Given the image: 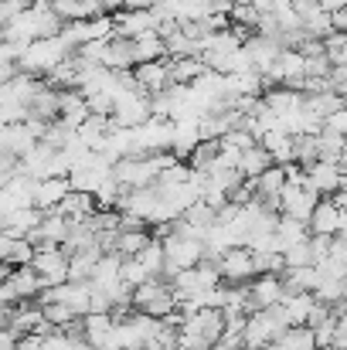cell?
Here are the masks:
<instances>
[{
    "mask_svg": "<svg viewBox=\"0 0 347 350\" xmlns=\"http://www.w3.org/2000/svg\"><path fill=\"white\" fill-rule=\"evenodd\" d=\"M72 51L65 48V41L55 34V38H34V41H27L24 48H21V55H17V72H27V75H48L62 58H68Z\"/></svg>",
    "mask_w": 347,
    "mask_h": 350,
    "instance_id": "cell-1",
    "label": "cell"
},
{
    "mask_svg": "<svg viewBox=\"0 0 347 350\" xmlns=\"http://www.w3.org/2000/svg\"><path fill=\"white\" fill-rule=\"evenodd\" d=\"M133 310H140V313H146V317H164V313H170L177 303H174V293H170V282H164V279H146V282H140V286H133Z\"/></svg>",
    "mask_w": 347,
    "mask_h": 350,
    "instance_id": "cell-2",
    "label": "cell"
},
{
    "mask_svg": "<svg viewBox=\"0 0 347 350\" xmlns=\"http://www.w3.org/2000/svg\"><path fill=\"white\" fill-rule=\"evenodd\" d=\"M27 265L38 272V279H41V289H48V286H58V282H65V279H68V255H65L58 245L34 248V255H31V262H27Z\"/></svg>",
    "mask_w": 347,
    "mask_h": 350,
    "instance_id": "cell-3",
    "label": "cell"
},
{
    "mask_svg": "<svg viewBox=\"0 0 347 350\" xmlns=\"http://www.w3.org/2000/svg\"><path fill=\"white\" fill-rule=\"evenodd\" d=\"M143 119H150V96L140 89H119L113 96V126H140Z\"/></svg>",
    "mask_w": 347,
    "mask_h": 350,
    "instance_id": "cell-4",
    "label": "cell"
},
{
    "mask_svg": "<svg viewBox=\"0 0 347 350\" xmlns=\"http://www.w3.org/2000/svg\"><path fill=\"white\" fill-rule=\"evenodd\" d=\"M317 201H320V194L310 184H283V191H279V215L307 221Z\"/></svg>",
    "mask_w": 347,
    "mask_h": 350,
    "instance_id": "cell-5",
    "label": "cell"
},
{
    "mask_svg": "<svg viewBox=\"0 0 347 350\" xmlns=\"http://www.w3.org/2000/svg\"><path fill=\"white\" fill-rule=\"evenodd\" d=\"M303 174H307V180H303V184H310L320 198H327V194L341 191V187L347 184L344 163H334V160H313Z\"/></svg>",
    "mask_w": 347,
    "mask_h": 350,
    "instance_id": "cell-6",
    "label": "cell"
},
{
    "mask_svg": "<svg viewBox=\"0 0 347 350\" xmlns=\"http://www.w3.org/2000/svg\"><path fill=\"white\" fill-rule=\"evenodd\" d=\"M160 248H164V265H174V269L198 265L201 255H205L201 241H194V238H181V234H167V238L160 241Z\"/></svg>",
    "mask_w": 347,
    "mask_h": 350,
    "instance_id": "cell-7",
    "label": "cell"
},
{
    "mask_svg": "<svg viewBox=\"0 0 347 350\" xmlns=\"http://www.w3.org/2000/svg\"><path fill=\"white\" fill-rule=\"evenodd\" d=\"M307 228L310 234H334V232H344L347 228V215L344 208H337L331 198H320L307 218Z\"/></svg>",
    "mask_w": 347,
    "mask_h": 350,
    "instance_id": "cell-8",
    "label": "cell"
},
{
    "mask_svg": "<svg viewBox=\"0 0 347 350\" xmlns=\"http://www.w3.org/2000/svg\"><path fill=\"white\" fill-rule=\"evenodd\" d=\"M218 272H222V282H248L255 272H252V252L245 245H235L225 248L222 258H218Z\"/></svg>",
    "mask_w": 347,
    "mask_h": 350,
    "instance_id": "cell-9",
    "label": "cell"
},
{
    "mask_svg": "<svg viewBox=\"0 0 347 350\" xmlns=\"http://www.w3.org/2000/svg\"><path fill=\"white\" fill-rule=\"evenodd\" d=\"M129 72H133L136 89L146 92V96H153V92H160V89L170 85V82H167V62H164V58H160V62H140V65H133Z\"/></svg>",
    "mask_w": 347,
    "mask_h": 350,
    "instance_id": "cell-10",
    "label": "cell"
},
{
    "mask_svg": "<svg viewBox=\"0 0 347 350\" xmlns=\"http://www.w3.org/2000/svg\"><path fill=\"white\" fill-rule=\"evenodd\" d=\"M68 191H72V187H68V177H41V180H34L31 204H34L38 211H48V208H55Z\"/></svg>",
    "mask_w": 347,
    "mask_h": 350,
    "instance_id": "cell-11",
    "label": "cell"
},
{
    "mask_svg": "<svg viewBox=\"0 0 347 350\" xmlns=\"http://www.w3.org/2000/svg\"><path fill=\"white\" fill-rule=\"evenodd\" d=\"M167 62V82L170 85H191L194 79H201L205 72H211L198 55H191V58H164Z\"/></svg>",
    "mask_w": 347,
    "mask_h": 350,
    "instance_id": "cell-12",
    "label": "cell"
},
{
    "mask_svg": "<svg viewBox=\"0 0 347 350\" xmlns=\"http://www.w3.org/2000/svg\"><path fill=\"white\" fill-rule=\"evenodd\" d=\"M198 139H201V136H198V119H191V116L170 119V153H174L177 160H184Z\"/></svg>",
    "mask_w": 347,
    "mask_h": 350,
    "instance_id": "cell-13",
    "label": "cell"
},
{
    "mask_svg": "<svg viewBox=\"0 0 347 350\" xmlns=\"http://www.w3.org/2000/svg\"><path fill=\"white\" fill-rule=\"evenodd\" d=\"M103 68H113V72L133 68V41H129V38H123V34H110V38H106Z\"/></svg>",
    "mask_w": 347,
    "mask_h": 350,
    "instance_id": "cell-14",
    "label": "cell"
},
{
    "mask_svg": "<svg viewBox=\"0 0 347 350\" xmlns=\"http://www.w3.org/2000/svg\"><path fill=\"white\" fill-rule=\"evenodd\" d=\"M51 211H58V215L68 218V221H82V218H89V215L96 211V198H92V194H82V191H68Z\"/></svg>",
    "mask_w": 347,
    "mask_h": 350,
    "instance_id": "cell-15",
    "label": "cell"
},
{
    "mask_svg": "<svg viewBox=\"0 0 347 350\" xmlns=\"http://www.w3.org/2000/svg\"><path fill=\"white\" fill-rule=\"evenodd\" d=\"M307 234H310L307 221H296V218H286V215H279V218H276V228H272V238H276V252L283 255L290 245L303 241Z\"/></svg>",
    "mask_w": 347,
    "mask_h": 350,
    "instance_id": "cell-16",
    "label": "cell"
},
{
    "mask_svg": "<svg viewBox=\"0 0 347 350\" xmlns=\"http://www.w3.org/2000/svg\"><path fill=\"white\" fill-rule=\"evenodd\" d=\"M119 252H103L99 258H96V265H92V286L96 289H110V286H116L119 282Z\"/></svg>",
    "mask_w": 347,
    "mask_h": 350,
    "instance_id": "cell-17",
    "label": "cell"
},
{
    "mask_svg": "<svg viewBox=\"0 0 347 350\" xmlns=\"http://www.w3.org/2000/svg\"><path fill=\"white\" fill-rule=\"evenodd\" d=\"M129 41H133V65L167 58V55H164V41L157 38V31H143V34H136V38H129Z\"/></svg>",
    "mask_w": 347,
    "mask_h": 350,
    "instance_id": "cell-18",
    "label": "cell"
},
{
    "mask_svg": "<svg viewBox=\"0 0 347 350\" xmlns=\"http://www.w3.org/2000/svg\"><path fill=\"white\" fill-rule=\"evenodd\" d=\"M7 282H10V289L17 293V299H34L38 289H41V279H38V272H34L31 265H14L10 275H7Z\"/></svg>",
    "mask_w": 347,
    "mask_h": 350,
    "instance_id": "cell-19",
    "label": "cell"
},
{
    "mask_svg": "<svg viewBox=\"0 0 347 350\" xmlns=\"http://www.w3.org/2000/svg\"><path fill=\"white\" fill-rule=\"evenodd\" d=\"M58 116L68 119L72 126H79L82 119L89 116V109H86V96H79L75 89H58Z\"/></svg>",
    "mask_w": 347,
    "mask_h": 350,
    "instance_id": "cell-20",
    "label": "cell"
},
{
    "mask_svg": "<svg viewBox=\"0 0 347 350\" xmlns=\"http://www.w3.org/2000/svg\"><path fill=\"white\" fill-rule=\"evenodd\" d=\"M269 163H272V160H269V153H266L259 143H252L248 150L238 153V174H242V177H255V174H262Z\"/></svg>",
    "mask_w": 347,
    "mask_h": 350,
    "instance_id": "cell-21",
    "label": "cell"
},
{
    "mask_svg": "<svg viewBox=\"0 0 347 350\" xmlns=\"http://www.w3.org/2000/svg\"><path fill=\"white\" fill-rule=\"evenodd\" d=\"M133 258L143 265V272H146L150 279H157V275H160V269H164V248H160V241H157V238H150V241H146Z\"/></svg>",
    "mask_w": 347,
    "mask_h": 350,
    "instance_id": "cell-22",
    "label": "cell"
},
{
    "mask_svg": "<svg viewBox=\"0 0 347 350\" xmlns=\"http://www.w3.org/2000/svg\"><path fill=\"white\" fill-rule=\"evenodd\" d=\"M215 153H218V139H198L184 160H188L191 170H208L211 160H215Z\"/></svg>",
    "mask_w": 347,
    "mask_h": 350,
    "instance_id": "cell-23",
    "label": "cell"
},
{
    "mask_svg": "<svg viewBox=\"0 0 347 350\" xmlns=\"http://www.w3.org/2000/svg\"><path fill=\"white\" fill-rule=\"evenodd\" d=\"M320 44H324V58H327L331 65H347V34L344 31H331V34H324Z\"/></svg>",
    "mask_w": 347,
    "mask_h": 350,
    "instance_id": "cell-24",
    "label": "cell"
},
{
    "mask_svg": "<svg viewBox=\"0 0 347 350\" xmlns=\"http://www.w3.org/2000/svg\"><path fill=\"white\" fill-rule=\"evenodd\" d=\"M146 241H150V228L119 232V234H116V252H119V255H136V252H140Z\"/></svg>",
    "mask_w": 347,
    "mask_h": 350,
    "instance_id": "cell-25",
    "label": "cell"
},
{
    "mask_svg": "<svg viewBox=\"0 0 347 350\" xmlns=\"http://www.w3.org/2000/svg\"><path fill=\"white\" fill-rule=\"evenodd\" d=\"M31 255H34V245L21 234V238H14V241H10V248H7L3 262H7V265H27V262H31Z\"/></svg>",
    "mask_w": 347,
    "mask_h": 350,
    "instance_id": "cell-26",
    "label": "cell"
},
{
    "mask_svg": "<svg viewBox=\"0 0 347 350\" xmlns=\"http://www.w3.org/2000/svg\"><path fill=\"white\" fill-rule=\"evenodd\" d=\"M119 279H123L126 286H140V282H146L150 275L143 272V265H140L133 255H123V258H119Z\"/></svg>",
    "mask_w": 347,
    "mask_h": 350,
    "instance_id": "cell-27",
    "label": "cell"
},
{
    "mask_svg": "<svg viewBox=\"0 0 347 350\" xmlns=\"http://www.w3.org/2000/svg\"><path fill=\"white\" fill-rule=\"evenodd\" d=\"M283 265H286V269H293V265H313V252H310L307 238L296 241V245H290V248L283 252Z\"/></svg>",
    "mask_w": 347,
    "mask_h": 350,
    "instance_id": "cell-28",
    "label": "cell"
},
{
    "mask_svg": "<svg viewBox=\"0 0 347 350\" xmlns=\"http://www.w3.org/2000/svg\"><path fill=\"white\" fill-rule=\"evenodd\" d=\"M41 317H44L51 327H62V323H68L75 313H72L65 303H41Z\"/></svg>",
    "mask_w": 347,
    "mask_h": 350,
    "instance_id": "cell-29",
    "label": "cell"
},
{
    "mask_svg": "<svg viewBox=\"0 0 347 350\" xmlns=\"http://www.w3.org/2000/svg\"><path fill=\"white\" fill-rule=\"evenodd\" d=\"M320 129H331V133H347V109H337V113H331V116L320 119Z\"/></svg>",
    "mask_w": 347,
    "mask_h": 350,
    "instance_id": "cell-30",
    "label": "cell"
},
{
    "mask_svg": "<svg viewBox=\"0 0 347 350\" xmlns=\"http://www.w3.org/2000/svg\"><path fill=\"white\" fill-rule=\"evenodd\" d=\"M14 350H41V337H38V334H21Z\"/></svg>",
    "mask_w": 347,
    "mask_h": 350,
    "instance_id": "cell-31",
    "label": "cell"
},
{
    "mask_svg": "<svg viewBox=\"0 0 347 350\" xmlns=\"http://www.w3.org/2000/svg\"><path fill=\"white\" fill-rule=\"evenodd\" d=\"M331 27H334V31H347V7L331 10Z\"/></svg>",
    "mask_w": 347,
    "mask_h": 350,
    "instance_id": "cell-32",
    "label": "cell"
},
{
    "mask_svg": "<svg viewBox=\"0 0 347 350\" xmlns=\"http://www.w3.org/2000/svg\"><path fill=\"white\" fill-rule=\"evenodd\" d=\"M0 3H3V7L10 10V17H14V14H21V10H27V7H31L34 0H0Z\"/></svg>",
    "mask_w": 347,
    "mask_h": 350,
    "instance_id": "cell-33",
    "label": "cell"
},
{
    "mask_svg": "<svg viewBox=\"0 0 347 350\" xmlns=\"http://www.w3.org/2000/svg\"><path fill=\"white\" fill-rule=\"evenodd\" d=\"M317 7L331 14V10H341V7H347V0H317Z\"/></svg>",
    "mask_w": 347,
    "mask_h": 350,
    "instance_id": "cell-34",
    "label": "cell"
},
{
    "mask_svg": "<svg viewBox=\"0 0 347 350\" xmlns=\"http://www.w3.org/2000/svg\"><path fill=\"white\" fill-rule=\"evenodd\" d=\"M248 3H252L255 10H269V7H272V0H248Z\"/></svg>",
    "mask_w": 347,
    "mask_h": 350,
    "instance_id": "cell-35",
    "label": "cell"
},
{
    "mask_svg": "<svg viewBox=\"0 0 347 350\" xmlns=\"http://www.w3.org/2000/svg\"><path fill=\"white\" fill-rule=\"evenodd\" d=\"M7 313H10V306H0V327L7 323Z\"/></svg>",
    "mask_w": 347,
    "mask_h": 350,
    "instance_id": "cell-36",
    "label": "cell"
},
{
    "mask_svg": "<svg viewBox=\"0 0 347 350\" xmlns=\"http://www.w3.org/2000/svg\"><path fill=\"white\" fill-rule=\"evenodd\" d=\"M269 350H283V347H269Z\"/></svg>",
    "mask_w": 347,
    "mask_h": 350,
    "instance_id": "cell-37",
    "label": "cell"
}]
</instances>
